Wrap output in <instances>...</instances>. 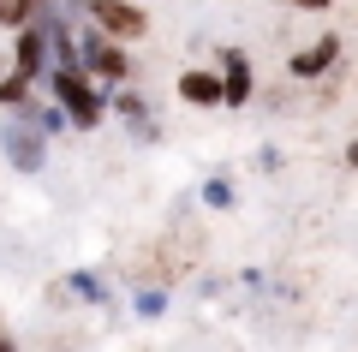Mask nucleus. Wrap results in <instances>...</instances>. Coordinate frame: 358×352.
I'll return each mask as SVG.
<instances>
[{"label":"nucleus","mask_w":358,"mask_h":352,"mask_svg":"<svg viewBox=\"0 0 358 352\" xmlns=\"http://www.w3.org/2000/svg\"><path fill=\"white\" fill-rule=\"evenodd\" d=\"M179 96H185V101H227V84L209 78V72H185V78H179Z\"/></svg>","instance_id":"obj_6"},{"label":"nucleus","mask_w":358,"mask_h":352,"mask_svg":"<svg viewBox=\"0 0 358 352\" xmlns=\"http://www.w3.org/2000/svg\"><path fill=\"white\" fill-rule=\"evenodd\" d=\"M72 287L84 293V299H108V287H102V281H96V275H72Z\"/></svg>","instance_id":"obj_11"},{"label":"nucleus","mask_w":358,"mask_h":352,"mask_svg":"<svg viewBox=\"0 0 358 352\" xmlns=\"http://www.w3.org/2000/svg\"><path fill=\"white\" fill-rule=\"evenodd\" d=\"M334 54H341V36H322V42H310L305 54H293V78H317L322 66H334Z\"/></svg>","instance_id":"obj_5"},{"label":"nucleus","mask_w":358,"mask_h":352,"mask_svg":"<svg viewBox=\"0 0 358 352\" xmlns=\"http://www.w3.org/2000/svg\"><path fill=\"white\" fill-rule=\"evenodd\" d=\"M245 90H251V66H245V54L233 48L227 54V101H245Z\"/></svg>","instance_id":"obj_8"},{"label":"nucleus","mask_w":358,"mask_h":352,"mask_svg":"<svg viewBox=\"0 0 358 352\" xmlns=\"http://www.w3.org/2000/svg\"><path fill=\"white\" fill-rule=\"evenodd\" d=\"M36 13V0H0V24H24Z\"/></svg>","instance_id":"obj_9"},{"label":"nucleus","mask_w":358,"mask_h":352,"mask_svg":"<svg viewBox=\"0 0 358 352\" xmlns=\"http://www.w3.org/2000/svg\"><path fill=\"white\" fill-rule=\"evenodd\" d=\"M0 352H13V340H6V335H0Z\"/></svg>","instance_id":"obj_14"},{"label":"nucleus","mask_w":358,"mask_h":352,"mask_svg":"<svg viewBox=\"0 0 358 352\" xmlns=\"http://www.w3.org/2000/svg\"><path fill=\"white\" fill-rule=\"evenodd\" d=\"M352 167H358V143H352Z\"/></svg>","instance_id":"obj_15"},{"label":"nucleus","mask_w":358,"mask_h":352,"mask_svg":"<svg viewBox=\"0 0 358 352\" xmlns=\"http://www.w3.org/2000/svg\"><path fill=\"white\" fill-rule=\"evenodd\" d=\"M84 60H90V72L108 78V84H120V78H126V54H120L114 42H102V36H90V42H84Z\"/></svg>","instance_id":"obj_3"},{"label":"nucleus","mask_w":358,"mask_h":352,"mask_svg":"<svg viewBox=\"0 0 358 352\" xmlns=\"http://www.w3.org/2000/svg\"><path fill=\"white\" fill-rule=\"evenodd\" d=\"M0 101H24V78H18V72L0 84Z\"/></svg>","instance_id":"obj_12"},{"label":"nucleus","mask_w":358,"mask_h":352,"mask_svg":"<svg viewBox=\"0 0 358 352\" xmlns=\"http://www.w3.org/2000/svg\"><path fill=\"white\" fill-rule=\"evenodd\" d=\"M90 18L108 30V36H143V13L126 0H90Z\"/></svg>","instance_id":"obj_2"},{"label":"nucleus","mask_w":358,"mask_h":352,"mask_svg":"<svg viewBox=\"0 0 358 352\" xmlns=\"http://www.w3.org/2000/svg\"><path fill=\"white\" fill-rule=\"evenodd\" d=\"M54 96H60V108L72 113L78 126H96V120H102V96H96V90L84 84V72H78V66L54 72Z\"/></svg>","instance_id":"obj_1"},{"label":"nucleus","mask_w":358,"mask_h":352,"mask_svg":"<svg viewBox=\"0 0 358 352\" xmlns=\"http://www.w3.org/2000/svg\"><path fill=\"white\" fill-rule=\"evenodd\" d=\"M167 311V293H138V316H162Z\"/></svg>","instance_id":"obj_10"},{"label":"nucleus","mask_w":358,"mask_h":352,"mask_svg":"<svg viewBox=\"0 0 358 352\" xmlns=\"http://www.w3.org/2000/svg\"><path fill=\"white\" fill-rule=\"evenodd\" d=\"M293 6H310V13H317V6H329V0H293Z\"/></svg>","instance_id":"obj_13"},{"label":"nucleus","mask_w":358,"mask_h":352,"mask_svg":"<svg viewBox=\"0 0 358 352\" xmlns=\"http://www.w3.org/2000/svg\"><path fill=\"white\" fill-rule=\"evenodd\" d=\"M6 155H13L24 174H36V167H42V138H36V126H30V120L6 132Z\"/></svg>","instance_id":"obj_4"},{"label":"nucleus","mask_w":358,"mask_h":352,"mask_svg":"<svg viewBox=\"0 0 358 352\" xmlns=\"http://www.w3.org/2000/svg\"><path fill=\"white\" fill-rule=\"evenodd\" d=\"M42 48H48V36H42V30H24V36H18V78H36Z\"/></svg>","instance_id":"obj_7"}]
</instances>
